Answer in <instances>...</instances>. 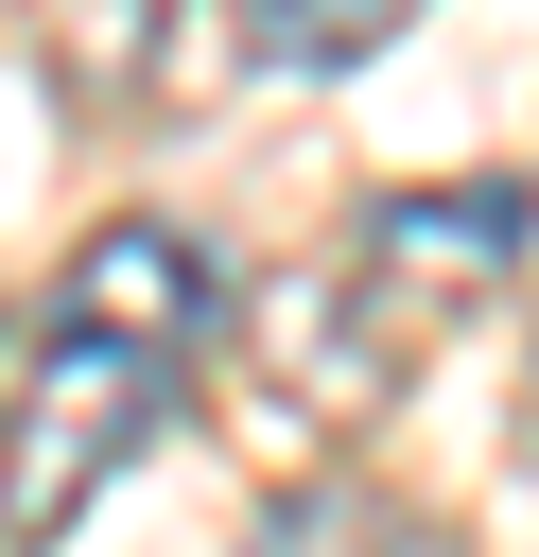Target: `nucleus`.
I'll use <instances>...</instances> for the list:
<instances>
[{"label": "nucleus", "instance_id": "1", "mask_svg": "<svg viewBox=\"0 0 539 557\" xmlns=\"http://www.w3.org/2000/svg\"><path fill=\"white\" fill-rule=\"evenodd\" d=\"M209 331H226L209 226L122 209V226L70 244V278H52V313L17 331V383H0V540H17V557H52V540L156 453V418H174L191 366H209Z\"/></svg>", "mask_w": 539, "mask_h": 557}, {"label": "nucleus", "instance_id": "2", "mask_svg": "<svg viewBox=\"0 0 539 557\" xmlns=\"http://www.w3.org/2000/svg\"><path fill=\"white\" fill-rule=\"evenodd\" d=\"M522 174H435V191H383L278 313H261V400L278 418H365V400H400L417 366H435V331H469V296L522 261Z\"/></svg>", "mask_w": 539, "mask_h": 557}, {"label": "nucleus", "instance_id": "4", "mask_svg": "<svg viewBox=\"0 0 539 557\" xmlns=\"http://www.w3.org/2000/svg\"><path fill=\"white\" fill-rule=\"evenodd\" d=\"M400 35H417V0H243V52L261 70H365Z\"/></svg>", "mask_w": 539, "mask_h": 557}, {"label": "nucleus", "instance_id": "5", "mask_svg": "<svg viewBox=\"0 0 539 557\" xmlns=\"http://www.w3.org/2000/svg\"><path fill=\"white\" fill-rule=\"evenodd\" d=\"M35 35H52V70H70V87H139V70H156V35H174V0H35Z\"/></svg>", "mask_w": 539, "mask_h": 557}, {"label": "nucleus", "instance_id": "3", "mask_svg": "<svg viewBox=\"0 0 539 557\" xmlns=\"http://www.w3.org/2000/svg\"><path fill=\"white\" fill-rule=\"evenodd\" d=\"M243 557H435V522H417V505H383L365 470H330V487H278Z\"/></svg>", "mask_w": 539, "mask_h": 557}, {"label": "nucleus", "instance_id": "6", "mask_svg": "<svg viewBox=\"0 0 539 557\" xmlns=\"http://www.w3.org/2000/svg\"><path fill=\"white\" fill-rule=\"evenodd\" d=\"M0 383H17V313H0Z\"/></svg>", "mask_w": 539, "mask_h": 557}]
</instances>
